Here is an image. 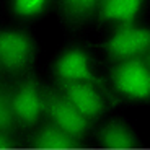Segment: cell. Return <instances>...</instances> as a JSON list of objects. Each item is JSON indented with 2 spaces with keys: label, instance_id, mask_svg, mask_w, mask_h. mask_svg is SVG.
I'll return each mask as SVG.
<instances>
[{
  "label": "cell",
  "instance_id": "5b68a950",
  "mask_svg": "<svg viewBox=\"0 0 150 150\" xmlns=\"http://www.w3.org/2000/svg\"><path fill=\"white\" fill-rule=\"evenodd\" d=\"M106 56L112 62H122L129 59L149 56L150 51V31L144 26L121 25L103 44Z\"/></svg>",
  "mask_w": 150,
  "mask_h": 150
},
{
  "label": "cell",
  "instance_id": "52a82bcc",
  "mask_svg": "<svg viewBox=\"0 0 150 150\" xmlns=\"http://www.w3.org/2000/svg\"><path fill=\"white\" fill-rule=\"evenodd\" d=\"M57 90L67 98L70 105L90 122L101 117L106 111V103L101 91L86 83L57 82Z\"/></svg>",
  "mask_w": 150,
  "mask_h": 150
},
{
  "label": "cell",
  "instance_id": "ba28073f",
  "mask_svg": "<svg viewBox=\"0 0 150 150\" xmlns=\"http://www.w3.org/2000/svg\"><path fill=\"white\" fill-rule=\"evenodd\" d=\"M98 145L105 150H137L139 140L122 119H112L105 124L96 135Z\"/></svg>",
  "mask_w": 150,
  "mask_h": 150
},
{
  "label": "cell",
  "instance_id": "4fadbf2b",
  "mask_svg": "<svg viewBox=\"0 0 150 150\" xmlns=\"http://www.w3.org/2000/svg\"><path fill=\"white\" fill-rule=\"evenodd\" d=\"M49 0H11V10L18 18H36L46 10Z\"/></svg>",
  "mask_w": 150,
  "mask_h": 150
},
{
  "label": "cell",
  "instance_id": "9c48e42d",
  "mask_svg": "<svg viewBox=\"0 0 150 150\" xmlns=\"http://www.w3.org/2000/svg\"><path fill=\"white\" fill-rule=\"evenodd\" d=\"M145 0H100L96 18L100 23L132 25Z\"/></svg>",
  "mask_w": 150,
  "mask_h": 150
},
{
  "label": "cell",
  "instance_id": "7c38bea8",
  "mask_svg": "<svg viewBox=\"0 0 150 150\" xmlns=\"http://www.w3.org/2000/svg\"><path fill=\"white\" fill-rule=\"evenodd\" d=\"M16 129V121L11 109V88L0 83V132L10 134Z\"/></svg>",
  "mask_w": 150,
  "mask_h": 150
},
{
  "label": "cell",
  "instance_id": "30bf717a",
  "mask_svg": "<svg viewBox=\"0 0 150 150\" xmlns=\"http://www.w3.org/2000/svg\"><path fill=\"white\" fill-rule=\"evenodd\" d=\"M28 147L31 150H82L85 145L52 124H46L30 137Z\"/></svg>",
  "mask_w": 150,
  "mask_h": 150
},
{
  "label": "cell",
  "instance_id": "6da1fadb",
  "mask_svg": "<svg viewBox=\"0 0 150 150\" xmlns=\"http://www.w3.org/2000/svg\"><path fill=\"white\" fill-rule=\"evenodd\" d=\"M111 83L116 96L131 101H147L150 96L149 56L117 62L111 70Z\"/></svg>",
  "mask_w": 150,
  "mask_h": 150
},
{
  "label": "cell",
  "instance_id": "7a4b0ae2",
  "mask_svg": "<svg viewBox=\"0 0 150 150\" xmlns=\"http://www.w3.org/2000/svg\"><path fill=\"white\" fill-rule=\"evenodd\" d=\"M54 74H56L57 82H77L86 83L101 91L108 96V100L112 105H117L121 101L116 93H112L98 75L91 72L90 67V56L83 51L82 47H70L59 56V59L54 64Z\"/></svg>",
  "mask_w": 150,
  "mask_h": 150
},
{
  "label": "cell",
  "instance_id": "8992f818",
  "mask_svg": "<svg viewBox=\"0 0 150 150\" xmlns=\"http://www.w3.org/2000/svg\"><path fill=\"white\" fill-rule=\"evenodd\" d=\"M11 109L16 126L23 129L34 127L44 114L42 88L33 75H28L11 90Z\"/></svg>",
  "mask_w": 150,
  "mask_h": 150
},
{
  "label": "cell",
  "instance_id": "277c9868",
  "mask_svg": "<svg viewBox=\"0 0 150 150\" xmlns=\"http://www.w3.org/2000/svg\"><path fill=\"white\" fill-rule=\"evenodd\" d=\"M42 96H44V114L51 121L49 124L59 127L74 139L83 140L85 134L91 127L90 121L85 119L56 88H42Z\"/></svg>",
  "mask_w": 150,
  "mask_h": 150
},
{
  "label": "cell",
  "instance_id": "5bb4252c",
  "mask_svg": "<svg viewBox=\"0 0 150 150\" xmlns=\"http://www.w3.org/2000/svg\"><path fill=\"white\" fill-rule=\"evenodd\" d=\"M15 142L11 140L10 134H2L0 132V150H13Z\"/></svg>",
  "mask_w": 150,
  "mask_h": 150
},
{
  "label": "cell",
  "instance_id": "3957f363",
  "mask_svg": "<svg viewBox=\"0 0 150 150\" xmlns=\"http://www.w3.org/2000/svg\"><path fill=\"white\" fill-rule=\"evenodd\" d=\"M36 56V42L25 31L0 30V72L23 75L30 70Z\"/></svg>",
  "mask_w": 150,
  "mask_h": 150
},
{
  "label": "cell",
  "instance_id": "8fae6325",
  "mask_svg": "<svg viewBox=\"0 0 150 150\" xmlns=\"http://www.w3.org/2000/svg\"><path fill=\"white\" fill-rule=\"evenodd\" d=\"M100 0H57L60 16L69 28H82L96 16Z\"/></svg>",
  "mask_w": 150,
  "mask_h": 150
}]
</instances>
